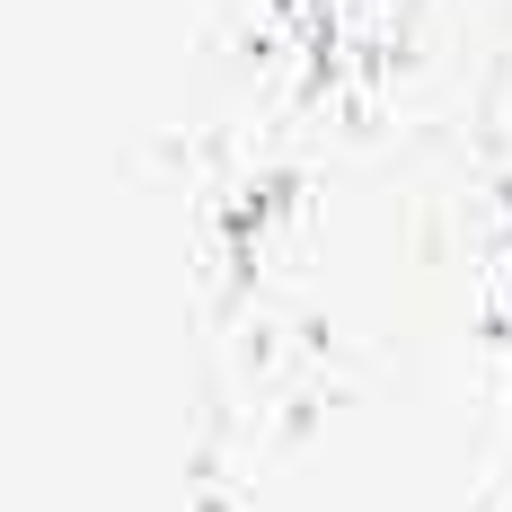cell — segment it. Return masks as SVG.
Wrapping results in <instances>:
<instances>
[{"label":"cell","mask_w":512,"mask_h":512,"mask_svg":"<svg viewBox=\"0 0 512 512\" xmlns=\"http://www.w3.org/2000/svg\"><path fill=\"white\" fill-rule=\"evenodd\" d=\"M504 159H512V71H504Z\"/></svg>","instance_id":"1"}]
</instances>
